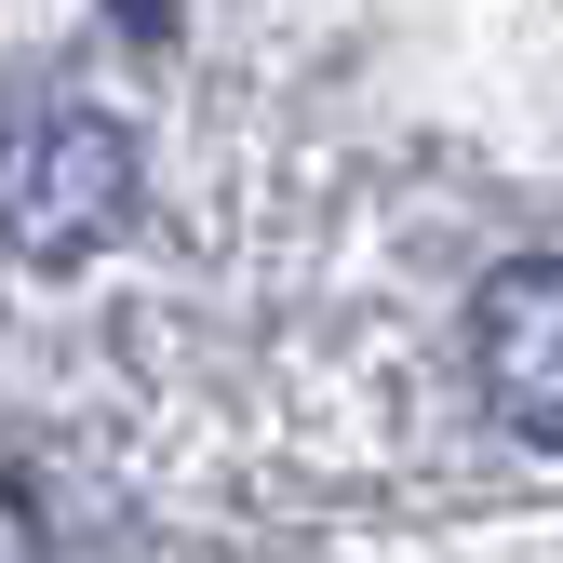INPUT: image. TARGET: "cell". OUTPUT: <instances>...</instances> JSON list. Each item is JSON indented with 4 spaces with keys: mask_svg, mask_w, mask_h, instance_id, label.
<instances>
[{
    "mask_svg": "<svg viewBox=\"0 0 563 563\" xmlns=\"http://www.w3.org/2000/svg\"><path fill=\"white\" fill-rule=\"evenodd\" d=\"M134 216V134L108 108H41L0 134V255L27 268H81Z\"/></svg>",
    "mask_w": 563,
    "mask_h": 563,
    "instance_id": "cell-1",
    "label": "cell"
},
{
    "mask_svg": "<svg viewBox=\"0 0 563 563\" xmlns=\"http://www.w3.org/2000/svg\"><path fill=\"white\" fill-rule=\"evenodd\" d=\"M470 376L523 443H563V268L550 255H510L470 296Z\"/></svg>",
    "mask_w": 563,
    "mask_h": 563,
    "instance_id": "cell-2",
    "label": "cell"
},
{
    "mask_svg": "<svg viewBox=\"0 0 563 563\" xmlns=\"http://www.w3.org/2000/svg\"><path fill=\"white\" fill-rule=\"evenodd\" d=\"M121 14H134V27H148V41H162V0H121Z\"/></svg>",
    "mask_w": 563,
    "mask_h": 563,
    "instance_id": "cell-3",
    "label": "cell"
}]
</instances>
